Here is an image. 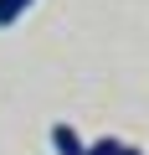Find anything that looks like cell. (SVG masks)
I'll use <instances>...</instances> for the list:
<instances>
[{"mask_svg":"<svg viewBox=\"0 0 149 155\" xmlns=\"http://www.w3.org/2000/svg\"><path fill=\"white\" fill-rule=\"evenodd\" d=\"M123 155H144V150H139V145H123Z\"/></svg>","mask_w":149,"mask_h":155,"instance_id":"277c9868","label":"cell"},{"mask_svg":"<svg viewBox=\"0 0 149 155\" xmlns=\"http://www.w3.org/2000/svg\"><path fill=\"white\" fill-rule=\"evenodd\" d=\"M51 150L57 155H88V140L72 129V124H51Z\"/></svg>","mask_w":149,"mask_h":155,"instance_id":"6da1fadb","label":"cell"},{"mask_svg":"<svg viewBox=\"0 0 149 155\" xmlns=\"http://www.w3.org/2000/svg\"><path fill=\"white\" fill-rule=\"evenodd\" d=\"M31 5H36V0H0V31H11V26H16Z\"/></svg>","mask_w":149,"mask_h":155,"instance_id":"7a4b0ae2","label":"cell"},{"mask_svg":"<svg viewBox=\"0 0 149 155\" xmlns=\"http://www.w3.org/2000/svg\"><path fill=\"white\" fill-rule=\"evenodd\" d=\"M88 155H123V140L103 134V140H93V145H88Z\"/></svg>","mask_w":149,"mask_h":155,"instance_id":"3957f363","label":"cell"}]
</instances>
